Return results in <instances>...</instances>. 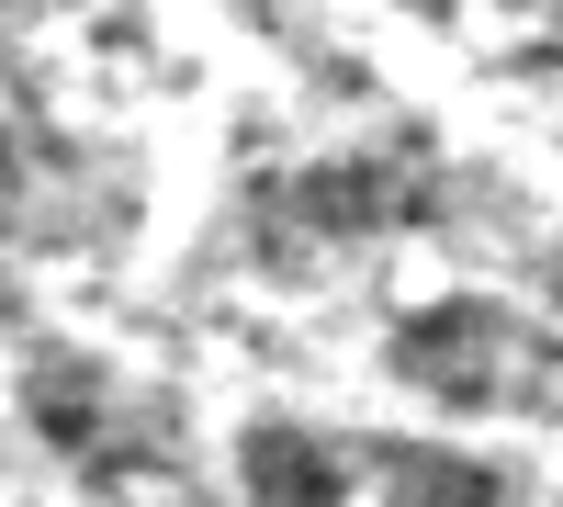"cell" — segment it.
<instances>
[{"label": "cell", "mask_w": 563, "mask_h": 507, "mask_svg": "<svg viewBox=\"0 0 563 507\" xmlns=\"http://www.w3.org/2000/svg\"><path fill=\"white\" fill-rule=\"evenodd\" d=\"M552 283H563V260H552Z\"/></svg>", "instance_id": "5"}, {"label": "cell", "mask_w": 563, "mask_h": 507, "mask_svg": "<svg viewBox=\"0 0 563 507\" xmlns=\"http://www.w3.org/2000/svg\"><path fill=\"white\" fill-rule=\"evenodd\" d=\"M23 418H34V440L45 451H68V463H90V451H102L113 440V384L102 373H90V361H34V373H23Z\"/></svg>", "instance_id": "3"}, {"label": "cell", "mask_w": 563, "mask_h": 507, "mask_svg": "<svg viewBox=\"0 0 563 507\" xmlns=\"http://www.w3.org/2000/svg\"><path fill=\"white\" fill-rule=\"evenodd\" d=\"M238 496H249V507H350V474H339V451H327L316 429L260 418V429L238 440Z\"/></svg>", "instance_id": "2"}, {"label": "cell", "mask_w": 563, "mask_h": 507, "mask_svg": "<svg viewBox=\"0 0 563 507\" xmlns=\"http://www.w3.org/2000/svg\"><path fill=\"white\" fill-rule=\"evenodd\" d=\"M496 350H507L496 305L451 294V305H429V316H406V328H395V384L440 395V406H485V395H496Z\"/></svg>", "instance_id": "1"}, {"label": "cell", "mask_w": 563, "mask_h": 507, "mask_svg": "<svg viewBox=\"0 0 563 507\" xmlns=\"http://www.w3.org/2000/svg\"><path fill=\"white\" fill-rule=\"evenodd\" d=\"M384 507H507V474L462 463V451H395L384 463Z\"/></svg>", "instance_id": "4"}]
</instances>
